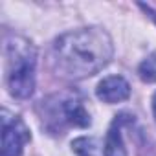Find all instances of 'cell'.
<instances>
[{
  "label": "cell",
  "instance_id": "obj_1",
  "mask_svg": "<svg viewBox=\"0 0 156 156\" xmlns=\"http://www.w3.org/2000/svg\"><path fill=\"white\" fill-rule=\"evenodd\" d=\"M112 55L110 35L99 26H90L57 37L50 51V66L59 79L81 81L103 70Z\"/></svg>",
  "mask_w": 156,
  "mask_h": 156
},
{
  "label": "cell",
  "instance_id": "obj_2",
  "mask_svg": "<svg viewBox=\"0 0 156 156\" xmlns=\"http://www.w3.org/2000/svg\"><path fill=\"white\" fill-rule=\"evenodd\" d=\"M37 72V50L35 46L19 35L6 41V83L8 90L17 99L31 98L35 90Z\"/></svg>",
  "mask_w": 156,
  "mask_h": 156
},
{
  "label": "cell",
  "instance_id": "obj_3",
  "mask_svg": "<svg viewBox=\"0 0 156 156\" xmlns=\"http://www.w3.org/2000/svg\"><path fill=\"white\" fill-rule=\"evenodd\" d=\"M37 112L42 127L53 134H64V130L70 127L87 129L92 123L90 114L75 92H59L44 98L39 103Z\"/></svg>",
  "mask_w": 156,
  "mask_h": 156
},
{
  "label": "cell",
  "instance_id": "obj_4",
  "mask_svg": "<svg viewBox=\"0 0 156 156\" xmlns=\"http://www.w3.org/2000/svg\"><path fill=\"white\" fill-rule=\"evenodd\" d=\"M2 154L0 156H22L24 145L31 140L30 129L22 118L2 108Z\"/></svg>",
  "mask_w": 156,
  "mask_h": 156
},
{
  "label": "cell",
  "instance_id": "obj_5",
  "mask_svg": "<svg viewBox=\"0 0 156 156\" xmlns=\"http://www.w3.org/2000/svg\"><path fill=\"white\" fill-rule=\"evenodd\" d=\"M96 96L99 101L114 105V103H121L125 99H129L130 96V85L125 77L121 75H108L105 79H101L98 83L96 88Z\"/></svg>",
  "mask_w": 156,
  "mask_h": 156
},
{
  "label": "cell",
  "instance_id": "obj_6",
  "mask_svg": "<svg viewBox=\"0 0 156 156\" xmlns=\"http://www.w3.org/2000/svg\"><path fill=\"white\" fill-rule=\"evenodd\" d=\"M125 118H127V114H119L112 121V125L107 132V138H105L103 156H129L125 141H123V134H121V127L125 123Z\"/></svg>",
  "mask_w": 156,
  "mask_h": 156
},
{
  "label": "cell",
  "instance_id": "obj_7",
  "mask_svg": "<svg viewBox=\"0 0 156 156\" xmlns=\"http://www.w3.org/2000/svg\"><path fill=\"white\" fill-rule=\"evenodd\" d=\"M72 151L77 156H101V145L94 136H79L72 141Z\"/></svg>",
  "mask_w": 156,
  "mask_h": 156
},
{
  "label": "cell",
  "instance_id": "obj_8",
  "mask_svg": "<svg viewBox=\"0 0 156 156\" xmlns=\"http://www.w3.org/2000/svg\"><path fill=\"white\" fill-rule=\"evenodd\" d=\"M138 75L145 83H156V51L145 57L138 66Z\"/></svg>",
  "mask_w": 156,
  "mask_h": 156
},
{
  "label": "cell",
  "instance_id": "obj_9",
  "mask_svg": "<svg viewBox=\"0 0 156 156\" xmlns=\"http://www.w3.org/2000/svg\"><path fill=\"white\" fill-rule=\"evenodd\" d=\"M152 114H154V119H156V92L152 96Z\"/></svg>",
  "mask_w": 156,
  "mask_h": 156
}]
</instances>
